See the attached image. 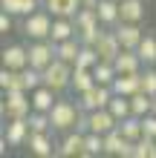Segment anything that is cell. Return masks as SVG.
I'll return each mask as SVG.
<instances>
[{
  "label": "cell",
  "instance_id": "277c9868",
  "mask_svg": "<svg viewBox=\"0 0 156 158\" xmlns=\"http://www.w3.org/2000/svg\"><path fill=\"white\" fill-rule=\"evenodd\" d=\"M72 63L55 58L47 69H43V83L47 86H52L55 92H69V83H72Z\"/></svg>",
  "mask_w": 156,
  "mask_h": 158
},
{
  "label": "cell",
  "instance_id": "f1b7e54d",
  "mask_svg": "<svg viewBox=\"0 0 156 158\" xmlns=\"http://www.w3.org/2000/svg\"><path fill=\"white\" fill-rule=\"evenodd\" d=\"M107 109L116 115V121H124L127 115H133V106H130V98L127 95H116L113 92V98H110V104H107Z\"/></svg>",
  "mask_w": 156,
  "mask_h": 158
},
{
  "label": "cell",
  "instance_id": "2e32d148",
  "mask_svg": "<svg viewBox=\"0 0 156 158\" xmlns=\"http://www.w3.org/2000/svg\"><path fill=\"white\" fill-rule=\"evenodd\" d=\"M116 35H118V40H122V46L124 49H139V43H142V38H145V29L139 23H118L116 26Z\"/></svg>",
  "mask_w": 156,
  "mask_h": 158
},
{
  "label": "cell",
  "instance_id": "7402d4cb",
  "mask_svg": "<svg viewBox=\"0 0 156 158\" xmlns=\"http://www.w3.org/2000/svg\"><path fill=\"white\" fill-rule=\"evenodd\" d=\"M122 20L124 23H142L148 9H145V0H122Z\"/></svg>",
  "mask_w": 156,
  "mask_h": 158
},
{
  "label": "cell",
  "instance_id": "cb8c5ba5",
  "mask_svg": "<svg viewBox=\"0 0 156 158\" xmlns=\"http://www.w3.org/2000/svg\"><path fill=\"white\" fill-rule=\"evenodd\" d=\"M0 6H3L9 15H15V17H26V15H32L35 9H41L43 3L41 0H0Z\"/></svg>",
  "mask_w": 156,
  "mask_h": 158
},
{
  "label": "cell",
  "instance_id": "74e56055",
  "mask_svg": "<svg viewBox=\"0 0 156 158\" xmlns=\"http://www.w3.org/2000/svg\"><path fill=\"white\" fill-rule=\"evenodd\" d=\"M98 0H81V9H96Z\"/></svg>",
  "mask_w": 156,
  "mask_h": 158
},
{
  "label": "cell",
  "instance_id": "3957f363",
  "mask_svg": "<svg viewBox=\"0 0 156 158\" xmlns=\"http://www.w3.org/2000/svg\"><path fill=\"white\" fill-rule=\"evenodd\" d=\"M3 118H29L32 112V98L26 89H9L3 92V106H0Z\"/></svg>",
  "mask_w": 156,
  "mask_h": 158
},
{
  "label": "cell",
  "instance_id": "603a6c76",
  "mask_svg": "<svg viewBox=\"0 0 156 158\" xmlns=\"http://www.w3.org/2000/svg\"><path fill=\"white\" fill-rule=\"evenodd\" d=\"M142 75V72H139ZM139 75H116V81H113V92L116 95H136V92L142 89V78Z\"/></svg>",
  "mask_w": 156,
  "mask_h": 158
},
{
  "label": "cell",
  "instance_id": "ab89813d",
  "mask_svg": "<svg viewBox=\"0 0 156 158\" xmlns=\"http://www.w3.org/2000/svg\"><path fill=\"white\" fill-rule=\"evenodd\" d=\"M118 3H122V0H118Z\"/></svg>",
  "mask_w": 156,
  "mask_h": 158
},
{
  "label": "cell",
  "instance_id": "8d00e7d4",
  "mask_svg": "<svg viewBox=\"0 0 156 158\" xmlns=\"http://www.w3.org/2000/svg\"><path fill=\"white\" fill-rule=\"evenodd\" d=\"M12 17H15V15H9L6 9H3V15H0V32H3V35H6V32H12V26H15V23H12Z\"/></svg>",
  "mask_w": 156,
  "mask_h": 158
},
{
  "label": "cell",
  "instance_id": "5bb4252c",
  "mask_svg": "<svg viewBox=\"0 0 156 158\" xmlns=\"http://www.w3.org/2000/svg\"><path fill=\"white\" fill-rule=\"evenodd\" d=\"M113 63H116V72H118V75H139V72L145 69V63H142V58H139V52H136V49H122Z\"/></svg>",
  "mask_w": 156,
  "mask_h": 158
},
{
  "label": "cell",
  "instance_id": "8fae6325",
  "mask_svg": "<svg viewBox=\"0 0 156 158\" xmlns=\"http://www.w3.org/2000/svg\"><path fill=\"white\" fill-rule=\"evenodd\" d=\"M26 147H29V152L38 155V158H52V155H58V144H55L52 132H32L29 141H26Z\"/></svg>",
  "mask_w": 156,
  "mask_h": 158
},
{
  "label": "cell",
  "instance_id": "ac0fdd59",
  "mask_svg": "<svg viewBox=\"0 0 156 158\" xmlns=\"http://www.w3.org/2000/svg\"><path fill=\"white\" fill-rule=\"evenodd\" d=\"M81 49H84V43H81V38H78V35H75V38L61 40V43H55V55H58L61 60L72 63V66L78 63V55H81Z\"/></svg>",
  "mask_w": 156,
  "mask_h": 158
},
{
  "label": "cell",
  "instance_id": "83f0119b",
  "mask_svg": "<svg viewBox=\"0 0 156 158\" xmlns=\"http://www.w3.org/2000/svg\"><path fill=\"white\" fill-rule=\"evenodd\" d=\"M93 75H96V83H104V86H113V81H116V63L113 60H98L96 66H93Z\"/></svg>",
  "mask_w": 156,
  "mask_h": 158
},
{
  "label": "cell",
  "instance_id": "44dd1931",
  "mask_svg": "<svg viewBox=\"0 0 156 158\" xmlns=\"http://www.w3.org/2000/svg\"><path fill=\"white\" fill-rule=\"evenodd\" d=\"M93 83H96L93 69H87V66H75V69H72V83H69V92H72V95H81V92H87Z\"/></svg>",
  "mask_w": 156,
  "mask_h": 158
},
{
  "label": "cell",
  "instance_id": "e575fe53",
  "mask_svg": "<svg viewBox=\"0 0 156 158\" xmlns=\"http://www.w3.org/2000/svg\"><path fill=\"white\" fill-rule=\"evenodd\" d=\"M153 144H156V138H150V135H142L139 141H136L133 158H150V152H153Z\"/></svg>",
  "mask_w": 156,
  "mask_h": 158
},
{
  "label": "cell",
  "instance_id": "7c38bea8",
  "mask_svg": "<svg viewBox=\"0 0 156 158\" xmlns=\"http://www.w3.org/2000/svg\"><path fill=\"white\" fill-rule=\"evenodd\" d=\"M122 49H124V46H122V40H118L116 29H107V26H104L101 38L96 40V52L101 55V60H116V58H118V52H122Z\"/></svg>",
  "mask_w": 156,
  "mask_h": 158
},
{
  "label": "cell",
  "instance_id": "7a4b0ae2",
  "mask_svg": "<svg viewBox=\"0 0 156 158\" xmlns=\"http://www.w3.org/2000/svg\"><path fill=\"white\" fill-rule=\"evenodd\" d=\"M52 20H55V17L49 15V9L41 6V9H35L32 15L23 17V26H20V29H23V35L29 40H47L49 32H52Z\"/></svg>",
  "mask_w": 156,
  "mask_h": 158
},
{
  "label": "cell",
  "instance_id": "d6986e66",
  "mask_svg": "<svg viewBox=\"0 0 156 158\" xmlns=\"http://www.w3.org/2000/svg\"><path fill=\"white\" fill-rule=\"evenodd\" d=\"M78 29H75V17H55L52 20V32H49V40L52 43H61L67 38H75Z\"/></svg>",
  "mask_w": 156,
  "mask_h": 158
},
{
  "label": "cell",
  "instance_id": "d4e9b609",
  "mask_svg": "<svg viewBox=\"0 0 156 158\" xmlns=\"http://www.w3.org/2000/svg\"><path fill=\"white\" fill-rule=\"evenodd\" d=\"M136 52H139V58H142L145 66H156V35L145 32V38H142V43H139Z\"/></svg>",
  "mask_w": 156,
  "mask_h": 158
},
{
  "label": "cell",
  "instance_id": "52a82bcc",
  "mask_svg": "<svg viewBox=\"0 0 156 158\" xmlns=\"http://www.w3.org/2000/svg\"><path fill=\"white\" fill-rule=\"evenodd\" d=\"M133 150H136V141L124 138L122 129H110L104 135V155H116V158H133Z\"/></svg>",
  "mask_w": 156,
  "mask_h": 158
},
{
  "label": "cell",
  "instance_id": "9a60e30c",
  "mask_svg": "<svg viewBox=\"0 0 156 158\" xmlns=\"http://www.w3.org/2000/svg\"><path fill=\"white\" fill-rule=\"evenodd\" d=\"M96 12H98L101 26H107V29H116L122 23V6H118V0H98Z\"/></svg>",
  "mask_w": 156,
  "mask_h": 158
},
{
  "label": "cell",
  "instance_id": "d590c367",
  "mask_svg": "<svg viewBox=\"0 0 156 158\" xmlns=\"http://www.w3.org/2000/svg\"><path fill=\"white\" fill-rule=\"evenodd\" d=\"M142 124H145V135H150V138H156V112H150V115H145V118H142Z\"/></svg>",
  "mask_w": 156,
  "mask_h": 158
},
{
  "label": "cell",
  "instance_id": "f35d334b",
  "mask_svg": "<svg viewBox=\"0 0 156 158\" xmlns=\"http://www.w3.org/2000/svg\"><path fill=\"white\" fill-rule=\"evenodd\" d=\"M153 112H156V98H153Z\"/></svg>",
  "mask_w": 156,
  "mask_h": 158
},
{
  "label": "cell",
  "instance_id": "9c48e42d",
  "mask_svg": "<svg viewBox=\"0 0 156 158\" xmlns=\"http://www.w3.org/2000/svg\"><path fill=\"white\" fill-rule=\"evenodd\" d=\"M55 58H58V55H55V43L49 38L47 40H29V66L43 72Z\"/></svg>",
  "mask_w": 156,
  "mask_h": 158
},
{
  "label": "cell",
  "instance_id": "6da1fadb",
  "mask_svg": "<svg viewBox=\"0 0 156 158\" xmlns=\"http://www.w3.org/2000/svg\"><path fill=\"white\" fill-rule=\"evenodd\" d=\"M49 118H52V132H69L81 124L84 118V109L78 106L75 98H61L55 101V106L49 109Z\"/></svg>",
  "mask_w": 156,
  "mask_h": 158
},
{
  "label": "cell",
  "instance_id": "4fadbf2b",
  "mask_svg": "<svg viewBox=\"0 0 156 158\" xmlns=\"http://www.w3.org/2000/svg\"><path fill=\"white\" fill-rule=\"evenodd\" d=\"M84 152V129H69L64 132V138L58 141V155L61 158H72V155H81Z\"/></svg>",
  "mask_w": 156,
  "mask_h": 158
},
{
  "label": "cell",
  "instance_id": "5b68a950",
  "mask_svg": "<svg viewBox=\"0 0 156 158\" xmlns=\"http://www.w3.org/2000/svg\"><path fill=\"white\" fill-rule=\"evenodd\" d=\"M110 98H113V86H104V83H93L87 92L75 95L78 106L84 109V112H93V109H107Z\"/></svg>",
  "mask_w": 156,
  "mask_h": 158
},
{
  "label": "cell",
  "instance_id": "30bf717a",
  "mask_svg": "<svg viewBox=\"0 0 156 158\" xmlns=\"http://www.w3.org/2000/svg\"><path fill=\"white\" fill-rule=\"evenodd\" d=\"M3 66H9V69H26L29 66V43H9V46H3Z\"/></svg>",
  "mask_w": 156,
  "mask_h": 158
},
{
  "label": "cell",
  "instance_id": "e0dca14e",
  "mask_svg": "<svg viewBox=\"0 0 156 158\" xmlns=\"http://www.w3.org/2000/svg\"><path fill=\"white\" fill-rule=\"evenodd\" d=\"M61 92H55L52 86H47V83H41L38 89H32L29 92V98H32V109H38V112H49V109L55 106V101H58Z\"/></svg>",
  "mask_w": 156,
  "mask_h": 158
},
{
  "label": "cell",
  "instance_id": "ba28073f",
  "mask_svg": "<svg viewBox=\"0 0 156 158\" xmlns=\"http://www.w3.org/2000/svg\"><path fill=\"white\" fill-rule=\"evenodd\" d=\"M32 135V127H29V118H6V127H3V141L9 147H23Z\"/></svg>",
  "mask_w": 156,
  "mask_h": 158
},
{
  "label": "cell",
  "instance_id": "d6a6232c",
  "mask_svg": "<svg viewBox=\"0 0 156 158\" xmlns=\"http://www.w3.org/2000/svg\"><path fill=\"white\" fill-rule=\"evenodd\" d=\"M98 60H101V55L96 52V46H87V43H84V49H81V55H78V63H75V66H87V69H93Z\"/></svg>",
  "mask_w": 156,
  "mask_h": 158
},
{
  "label": "cell",
  "instance_id": "836d02e7",
  "mask_svg": "<svg viewBox=\"0 0 156 158\" xmlns=\"http://www.w3.org/2000/svg\"><path fill=\"white\" fill-rule=\"evenodd\" d=\"M139 78H142V92H148L150 98H156V69L153 66H145Z\"/></svg>",
  "mask_w": 156,
  "mask_h": 158
},
{
  "label": "cell",
  "instance_id": "4dcf8cb0",
  "mask_svg": "<svg viewBox=\"0 0 156 158\" xmlns=\"http://www.w3.org/2000/svg\"><path fill=\"white\" fill-rule=\"evenodd\" d=\"M130 106H133V115H139V118H145V115H150L153 112V98L148 95V92H136V95H130Z\"/></svg>",
  "mask_w": 156,
  "mask_h": 158
},
{
  "label": "cell",
  "instance_id": "8992f818",
  "mask_svg": "<svg viewBox=\"0 0 156 158\" xmlns=\"http://www.w3.org/2000/svg\"><path fill=\"white\" fill-rule=\"evenodd\" d=\"M116 127H118V121H116V115L110 112V109L84 112V118H81V124H78V129H84V132H101V135H107L110 129H116Z\"/></svg>",
  "mask_w": 156,
  "mask_h": 158
},
{
  "label": "cell",
  "instance_id": "f546056e",
  "mask_svg": "<svg viewBox=\"0 0 156 158\" xmlns=\"http://www.w3.org/2000/svg\"><path fill=\"white\" fill-rule=\"evenodd\" d=\"M0 89H3V92H9V89H26L23 86V75L17 69L3 66V69H0Z\"/></svg>",
  "mask_w": 156,
  "mask_h": 158
},
{
  "label": "cell",
  "instance_id": "4316f807",
  "mask_svg": "<svg viewBox=\"0 0 156 158\" xmlns=\"http://www.w3.org/2000/svg\"><path fill=\"white\" fill-rule=\"evenodd\" d=\"M118 129L124 132V138H130V141H139L145 135V124L139 115H127L124 121H118Z\"/></svg>",
  "mask_w": 156,
  "mask_h": 158
},
{
  "label": "cell",
  "instance_id": "60d3db41",
  "mask_svg": "<svg viewBox=\"0 0 156 158\" xmlns=\"http://www.w3.org/2000/svg\"><path fill=\"white\" fill-rule=\"evenodd\" d=\"M41 3H43V0H41Z\"/></svg>",
  "mask_w": 156,
  "mask_h": 158
},
{
  "label": "cell",
  "instance_id": "484cf974",
  "mask_svg": "<svg viewBox=\"0 0 156 158\" xmlns=\"http://www.w3.org/2000/svg\"><path fill=\"white\" fill-rule=\"evenodd\" d=\"M96 155H104V135L84 132V152H81V158H96Z\"/></svg>",
  "mask_w": 156,
  "mask_h": 158
},
{
  "label": "cell",
  "instance_id": "ffe728a7",
  "mask_svg": "<svg viewBox=\"0 0 156 158\" xmlns=\"http://www.w3.org/2000/svg\"><path fill=\"white\" fill-rule=\"evenodd\" d=\"M43 9H49L52 17H75L81 12V0H43Z\"/></svg>",
  "mask_w": 156,
  "mask_h": 158
},
{
  "label": "cell",
  "instance_id": "1f68e13d",
  "mask_svg": "<svg viewBox=\"0 0 156 158\" xmlns=\"http://www.w3.org/2000/svg\"><path fill=\"white\" fill-rule=\"evenodd\" d=\"M29 127H32V132H52L49 112H38V109H32V112H29Z\"/></svg>",
  "mask_w": 156,
  "mask_h": 158
}]
</instances>
